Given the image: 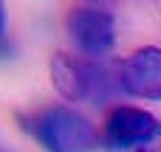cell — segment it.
Segmentation results:
<instances>
[{
	"instance_id": "6da1fadb",
	"label": "cell",
	"mask_w": 161,
	"mask_h": 152,
	"mask_svg": "<svg viewBox=\"0 0 161 152\" xmlns=\"http://www.w3.org/2000/svg\"><path fill=\"white\" fill-rule=\"evenodd\" d=\"M48 73H51L54 90L68 102L105 104V102L116 99V93H122L116 73H110L91 56H76V54L59 51L51 56Z\"/></svg>"
},
{
	"instance_id": "7a4b0ae2",
	"label": "cell",
	"mask_w": 161,
	"mask_h": 152,
	"mask_svg": "<svg viewBox=\"0 0 161 152\" xmlns=\"http://www.w3.org/2000/svg\"><path fill=\"white\" fill-rule=\"evenodd\" d=\"M37 144H42L45 152H93L99 147L96 127L76 110L51 104L31 116H23L20 121Z\"/></svg>"
},
{
	"instance_id": "3957f363",
	"label": "cell",
	"mask_w": 161,
	"mask_h": 152,
	"mask_svg": "<svg viewBox=\"0 0 161 152\" xmlns=\"http://www.w3.org/2000/svg\"><path fill=\"white\" fill-rule=\"evenodd\" d=\"M161 138V118L150 110L119 104L108 113L102 127V144L105 149H133V147H150Z\"/></svg>"
},
{
	"instance_id": "277c9868",
	"label": "cell",
	"mask_w": 161,
	"mask_h": 152,
	"mask_svg": "<svg viewBox=\"0 0 161 152\" xmlns=\"http://www.w3.org/2000/svg\"><path fill=\"white\" fill-rule=\"evenodd\" d=\"M68 25V34L74 39V45L96 59V56H105L113 51V42H116V25H113V17L105 11V8H91V6H79L68 14L65 20Z\"/></svg>"
},
{
	"instance_id": "5b68a950",
	"label": "cell",
	"mask_w": 161,
	"mask_h": 152,
	"mask_svg": "<svg viewBox=\"0 0 161 152\" xmlns=\"http://www.w3.org/2000/svg\"><path fill=\"white\" fill-rule=\"evenodd\" d=\"M116 79L122 93L147 102H161V48L144 45L133 51L127 59L119 62Z\"/></svg>"
},
{
	"instance_id": "8992f818",
	"label": "cell",
	"mask_w": 161,
	"mask_h": 152,
	"mask_svg": "<svg viewBox=\"0 0 161 152\" xmlns=\"http://www.w3.org/2000/svg\"><path fill=\"white\" fill-rule=\"evenodd\" d=\"M3 37H6V3L0 0V42H3Z\"/></svg>"
},
{
	"instance_id": "52a82bcc",
	"label": "cell",
	"mask_w": 161,
	"mask_h": 152,
	"mask_svg": "<svg viewBox=\"0 0 161 152\" xmlns=\"http://www.w3.org/2000/svg\"><path fill=\"white\" fill-rule=\"evenodd\" d=\"M105 152H158L156 147H133V149H105Z\"/></svg>"
}]
</instances>
